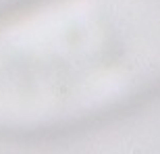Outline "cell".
<instances>
[{
	"label": "cell",
	"instance_id": "cell-1",
	"mask_svg": "<svg viewBox=\"0 0 160 154\" xmlns=\"http://www.w3.org/2000/svg\"><path fill=\"white\" fill-rule=\"evenodd\" d=\"M160 83V0H48L0 25V127L71 129Z\"/></svg>",
	"mask_w": 160,
	"mask_h": 154
}]
</instances>
